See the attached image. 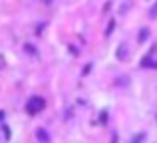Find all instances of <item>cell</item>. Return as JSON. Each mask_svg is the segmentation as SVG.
<instances>
[{
  "mask_svg": "<svg viewBox=\"0 0 157 143\" xmlns=\"http://www.w3.org/2000/svg\"><path fill=\"white\" fill-rule=\"evenodd\" d=\"M44 105H46L44 97H40V96H34L30 101H28L26 109H28V113H38V111H42V109H44Z\"/></svg>",
  "mask_w": 157,
  "mask_h": 143,
  "instance_id": "6da1fadb",
  "label": "cell"
},
{
  "mask_svg": "<svg viewBox=\"0 0 157 143\" xmlns=\"http://www.w3.org/2000/svg\"><path fill=\"white\" fill-rule=\"evenodd\" d=\"M117 56H119V60H125V46H119Z\"/></svg>",
  "mask_w": 157,
  "mask_h": 143,
  "instance_id": "7a4b0ae2",
  "label": "cell"
},
{
  "mask_svg": "<svg viewBox=\"0 0 157 143\" xmlns=\"http://www.w3.org/2000/svg\"><path fill=\"white\" fill-rule=\"evenodd\" d=\"M38 137H40V139H42V141H48V139H50L46 131H38Z\"/></svg>",
  "mask_w": 157,
  "mask_h": 143,
  "instance_id": "3957f363",
  "label": "cell"
},
{
  "mask_svg": "<svg viewBox=\"0 0 157 143\" xmlns=\"http://www.w3.org/2000/svg\"><path fill=\"white\" fill-rule=\"evenodd\" d=\"M143 40H147V30H141V34H139V42H143Z\"/></svg>",
  "mask_w": 157,
  "mask_h": 143,
  "instance_id": "277c9868",
  "label": "cell"
},
{
  "mask_svg": "<svg viewBox=\"0 0 157 143\" xmlns=\"http://www.w3.org/2000/svg\"><path fill=\"white\" fill-rule=\"evenodd\" d=\"M151 18H157V2H155V6L151 8Z\"/></svg>",
  "mask_w": 157,
  "mask_h": 143,
  "instance_id": "5b68a950",
  "label": "cell"
},
{
  "mask_svg": "<svg viewBox=\"0 0 157 143\" xmlns=\"http://www.w3.org/2000/svg\"><path fill=\"white\" fill-rule=\"evenodd\" d=\"M2 68H4V58L0 56V70H2Z\"/></svg>",
  "mask_w": 157,
  "mask_h": 143,
  "instance_id": "8992f818",
  "label": "cell"
}]
</instances>
